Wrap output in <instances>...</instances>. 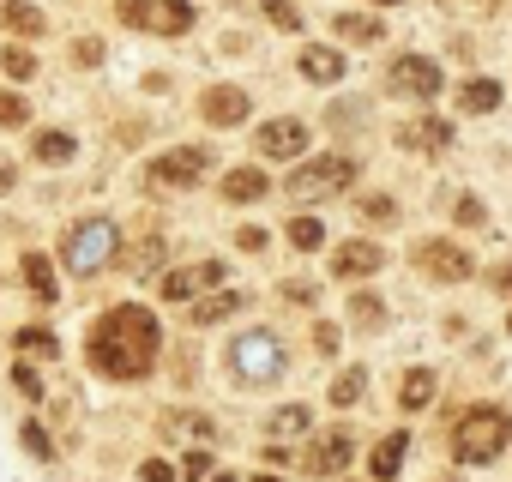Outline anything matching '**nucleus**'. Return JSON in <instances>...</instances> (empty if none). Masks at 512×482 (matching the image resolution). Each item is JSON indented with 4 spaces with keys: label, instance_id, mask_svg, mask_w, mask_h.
Segmentation results:
<instances>
[{
    "label": "nucleus",
    "instance_id": "nucleus-27",
    "mask_svg": "<svg viewBox=\"0 0 512 482\" xmlns=\"http://www.w3.org/2000/svg\"><path fill=\"white\" fill-rule=\"evenodd\" d=\"M350 320L374 332V326H386V302H380L374 290H356V296H350Z\"/></svg>",
    "mask_w": 512,
    "mask_h": 482
},
{
    "label": "nucleus",
    "instance_id": "nucleus-28",
    "mask_svg": "<svg viewBox=\"0 0 512 482\" xmlns=\"http://www.w3.org/2000/svg\"><path fill=\"white\" fill-rule=\"evenodd\" d=\"M410 139H416L422 151H446V145H452V121H440V115H428L422 127H410Z\"/></svg>",
    "mask_w": 512,
    "mask_h": 482
},
{
    "label": "nucleus",
    "instance_id": "nucleus-18",
    "mask_svg": "<svg viewBox=\"0 0 512 482\" xmlns=\"http://www.w3.org/2000/svg\"><path fill=\"white\" fill-rule=\"evenodd\" d=\"M235 308H241V290H211V296L187 302V320H193V326H217V320H229Z\"/></svg>",
    "mask_w": 512,
    "mask_h": 482
},
{
    "label": "nucleus",
    "instance_id": "nucleus-42",
    "mask_svg": "<svg viewBox=\"0 0 512 482\" xmlns=\"http://www.w3.org/2000/svg\"><path fill=\"white\" fill-rule=\"evenodd\" d=\"M314 296H320L314 284H296V278L284 284V302H290V308H314Z\"/></svg>",
    "mask_w": 512,
    "mask_h": 482
},
{
    "label": "nucleus",
    "instance_id": "nucleus-48",
    "mask_svg": "<svg viewBox=\"0 0 512 482\" xmlns=\"http://www.w3.org/2000/svg\"><path fill=\"white\" fill-rule=\"evenodd\" d=\"M374 7H398V0H374Z\"/></svg>",
    "mask_w": 512,
    "mask_h": 482
},
{
    "label": "nucleus",
    "instance_id": "nucleus-44",
    "mask_svg": "<svg viewBox=\"0 0 512 482\" xmlns=\"http://www.w3.org/2000/svg\"><path fill=\"white\" fill-rule=\"evenodd\" d=\"M139 482H175V470H169L163 458H145V464H139Z\"/></svg>",
    "mask_w": 512,
    "mask_h": 482
},
{
    "label": "nucleus",
    "instance_id": "nucleus-9",
    "mask_svg": "<svg viewBox=\"0 0 512 482\" xmlns=\"http://www.w3.org/2000/svg\"><path fill=\"white\" fill-rule=\"evenodd\" d=\"M392 97H440V61L428 55H398L392 73H386Z\"/></svg>",
    "mask_w": 512,
    "mask_h": 482
},
{
    "label": "nucleus",
    "instance_id": "nucleus-36",
    "mask_svg": "<svg viewBox=\"0 0 512 482\" xmlns=\"http://www.w3.org/2000/svg\"><path fill=\"white\" fill-rule=\"evenodd\" d=\"M260 13H266V19H272L278 31H296V25H302V13L290 7V0H260Z\"/></svg>",
    "mask_w": 512,
    "mask_h": 482
},
{
    "label": "nucleus",
    "instance_id": "nucleus-33",
    "mask_svg": "<svg viewBox=\"0 0 512 482\" xmlns=\"http://www.w3.org/2000/svg\"><path fill=\"white\" fill-rule=\"evenodd\" d=\"M157 266H163V241H157V235L145 241V248L127 254V272H157Z\"/></svg>",
    "mask_w": 512,
    "mask_h": 482
},
{
    "label": "nucleus",
    "instance_id": "nucleus-49",
    "mask_svg": "<svg viewBox=\"0 0 512 482\" xmlns=\"http://www.w3.org/2000/svg\"><path fill=\"white\" fill-rule=\"evenodd\" d=\"M506 332H512V320H506Z\"/></svg>",
    "mask_w": 512,
    "mask_h": 482
},
{
    "label": "nucleus",
    "instance_id": "nucleus-35",
    "mask_svg": "<svg viewBox=\"0 0 512 482\" xmlns=\"http://www.w3.org/2000/svg\"><path fill=\"white\" fill-rule=\"evenodd\" d=\"M31 121V103L13 97V91H0V127H25Z\"/></svg>",
    "mask_w": 512,
    "mask_h": 482
},
{
    "label": "nucleus",
    "instance_id": "nucleus-43",
    "mask_svg": "<svg viewBox=\"0 0 512 482\" xmlns=\"http://www.w3.org/2000/svg\"><path fill=\"white\" fill-rule=\"evenodd\" d=\"M314 350H320V356H338V326H332V320L314 326Z\"/></svg>",
    "mask_w": 512,
    "mask_h": 482
},
{
    "label": "nucleus",
    "instance_id": "nucleus-40",
    "mask_svg": "<svg viewBox=\"0 0 512 482\" xmlns=\"http://www.w3.org/2000/svg\"><path fill=\"white\" fill-rule=\"evenodd\" d=\"M266 241H272L266 229H253V223H247V229L235 235V248H241V254H266Z\"/></svg>",
    "mask_w": 512,
    "mask_h": 482
},
{
    "label": "nucleus",
    "instance_id": "nucleus-30",
    "mask_svg": "<svg viewBox=\"0 0 512 482\" xmlns=\"http://www.w3.org/2000/svg\"><path fill=\"white\" fill-rule=\"evenodd\" d=\"M13 344H19V356H61V344H55V332H49V326H25Z\"/></svg>",
    "mask_w": 512,
    "mask_h": 482
},
{
    "label": "nucleus",
    "instance_id": "nucleus-17",
    "mask_svg": "<svg viewBox=\"0 0 512 482\" xmlns=\"http://www.w3.org/2000/svg\"><path fill=\"white\" fill-rule=\"evenodd\" d=\"M0 25H7L13 37H43L49 31L43 7H31V0H0Z\"/></svg>",
    "mask_w": 512,
    "mask_h": 482
},
{
    "label": "nucleus",
    "instance_id": "nucleus-14",
    "mask_svg": "<svg viewBox=\"0 0 512 482\" xmlns=\"http://www.w3.org/2000/svg\"><path fill=\"white\" fill-rule=\"evenodd\" d=\"M266 193H272V181H266L260 163H235V169L223 175V199H229V205H260Z\"/></svg>",
    "mask_w": 512,
    "mask_h": 482
},
{
    "label": "nucleus",
    "instance_id": "nucleus-2",
    "mask_svg": "<svg viewBox=\"0 0 512 482\" xmlns=\"http://www.w3.org/2000/svg\"><path fill=\"white\" fill-rule=\"evenodd\" d=\"M512 440V416L500 404H476L452 422V458L458 464H494Z\"/></svg>",
    "mask_w": 512,
    "mask_h": 482
},
{
    "label": "nucleus",
    "instance_id": "nucleus-11",
    "mask_svg": "<svg viewBox=\"0 0 512 482\" xmlns=\"http://www.w3.org/2000/svg\"><path fill=\"white\" fill-rule=\"evenodd\" d=\"M416 266H422L428 278H440V284H464V278L476 272V260L458 248V241H422V248H416Z\"/></svg>",
    "mask_w": 512,
    "mask_h": 482
},
{
    "label": "nucleus",
    "instance_id": "nucleus-26",
    "mask_svg": "<svg viewBox=\"0 0 512 482\" xmlns=\"http://www.w3.org/2000/svg\"><path fill=\"white\" fill-rule=\"evenodd\" d=\"M31 157H37V163H73V133H61V127L37 133V139H31Z\"/></svg>",
    "mask_w": 512,
    "mask_h": 482
},
{
    "label": "nucleus",
    "instance_id": "nucleus-8",
    "mask_svg": "<svg viewBox=\"0 0 512 482\" xmlns=\"http://www.w3.org/2000/svg\"><path fill=\"white\" fill-rule=\"evenodd\" d=\"M253 145H260V157H272V163H296L308 151V121L278 115V121H266L260 133H253Z\"/></svg>",
    "mask_w": 512,
    "mask_h": 482
},
{
    "label": "nucleus",
    "instance_id": "nucleus-3",
    "mask_svg": "<svg viewBox=\"0 0 512 482\" xmlns=\"http://www.w3.org/2000/svg\"><path fill=\"white\" fill-rule=\"evenodd\" d=\"M115 260H121V229H115L109 217H79V223L67 229V241H61V266L79 272V278H97V272L115 266Z\"/></svg>",
    "mask_w": 512,
    "mask_h": 482
},
{
    "label": "nucleus",
    "instance_id": "nucleus-37",
    "mask_svg": "<svg viewBox=\"0 0 512 482\" xmlns=\"http://www.w3.org/2000/svg\"><path fill=\"white\" fill-rule=\"evenodd\" d=\"M452 217H458V223H464V229H476V223H488V205H482V199H470V193H464V199H458V205H452Z\"/></svg>",
    "mask_w": 512,
    "mask_h": 482
},
{
    "label": "nucleus",
    "instance_id": "nucleus-47",
    "mask_svg": "<svg viewBox=\"0 0 512 482\" xmlns=\"http://www.w3.org/2000/svg\"><path fill=\"white\" fill-rule=\"evenodd\" d=\"M211 482H241V476H211Z\"/></svg>",
    "mask_w": 512,
    "mask_h": 482
},
{
    "label": "nucleus",
    "instance_id": "nucleus-13",
    "mask_svg": "<svg viewBox=\"0 0 512 482\" xmlns=\"http://www.w3.org/2000/svg\"><path fill=\"white\" fill-rule=\"evenodd\" d=\"M380 266H386L380 241H344V248L332 254V278H374Z\"/></svg>",
    "mask_w": 512,
    "mask_h": 482
},
{
    "label": "nucleus",
    "instance_id": "nucleus-6",
    "mask_svg": "<svg viewBox=\"0 0 512 482\" xmlns=\"http://www.w3.org/2000/svg\"><path fill=\"white\" fill-rule=\"evenodd\" d=\"M121 25L157 31V37H181V31H193V7L187 0H121Z\"/></svg>",
    "mask_w": 512,
    "mask_h": 482
},
{
    "label": "nucleus",
    "instance_id": "nucleus-10",
    "mask_svg": "<svg viewBox=\"0 0 512 482\" xmlns=\"http://www.w3.org/2000/svg\"><path fill=\"white\" fill-rule=\"evenodd\" d=\"M205 169H211V151H205V145H181V151L151 157V181H157V187H193Z\"/></svg>",
    "mask_w": 512,
    "mask_h": 482
},
{
    "label": "nucleus",
    "instance_id": "nucleus-7",
    "mask_svg": "<svg viewBox=\"0 0 512 482\" xmlns=\"http://www.w3.org/2000/svg\"><path fill=\"white\" fill-rule=\"evenodd\" d=\"M350 458H356V434L350 428H320L308 440V452H302V470L308 476H344Z\"/></svg>",
    "mask_w": 512,
    "mask_h": 482
},
{
    "label": "nucleus",
    "instance_id": "nucleus-31",
    "mask_svg": "<svg viewBox=\"0 0 512 482\" xmlns=\"http://www.w3.org/2000/svg\"><path fill=\"white\" fill-rule=\"evenodd\" d=\"M326 241V229H320V217H290V248L296 254H314Z\"/></svg>",
    "mask_w": 512,
    "mask_h": 482
},
{
    "label": "nucleus",
    "instance_id": "nucleus-25",
    "mask_svg": "<svg viewBox=\"0 0 512 482\" xmlns=\"http://www.w3.org/2000/svg\"><path fill=\"white\" fill-rule=\"evenodd\" d=\"M500 103V85L494 79H464V91H458V109L464 115H488Z\"/></svg>",
    "mask_w": 512,
    "mask_h": 482
},
{
    "label": "nucleus",
    "instance_id": "nucleus-21",
    "mask_svg": "<svg viewBox=\"0 0 512 482\" xmlns=\"http://www.w3.org/2000/svg\"><path fill=\"white\" fill-rule=\"evenodd\" d=\"M434 392H440L434 368H410V374H404V386H398V404H404V410H428V404H434Z\"/></svg>",
    "mask_w": 512,
    "mask_h": 482
},
{
    "label": "nucleus",
    "instance_id": "nucleus-46",
    "mask_svg": "<svg viewBox=\"0 0 512 482\" xmlns=\"http://www.w3.org/2000/svg\"><path fill=\"white\" fill-rule=\"evenodd\" d=\"M241 482H284V476H241Z\"/></svg>",
    "mask_w": 512,
    "mask_h": 482
},
{
    "label": "nucleus",
    "instance_id": "nucleus-23",
    "mask_svg": "<svg viewBox=\"0 0 512 482\" xmlns=\"http://www.w3.org/2000/svg\"><path fill=\"white\" fill-rule=\"evenodd\" d=\"M362 392H368V368H362V362H350V368H344V374H338V380L326 386V398H332L338 410H350V404H356Z\"/></svg>",
    "mask_w": 512,
    "mask_h": 482
},
{
    "label": "nucleus",
    "instance_id": "nucleus-1",
    "mask_svg": "<svg viewBox=\"0 0 512 482\" xmlns=\"http://www.w3.org/2000/svg\"><path fill=\"white\" fill-rule=\"evenodd\" d=\"M157 344H163L157 314L139 308V302H121V308H109V314L91 326L85 362H91L103 380H145L151 362H157Z\"/></svg>",
    "mask_w": 512,
    "mask_h": 482
},
{
    "label": "nucleus",
    "instance_id": "nucleus-45",
    "mask_svg": "<svg viewBox=\"0 0 512 482\" xmlns=\"http://www.w3.org/2000/svg\"><path fill=\"white\" fill-rule=\"evenodd\" d=\"M488 290H500V296H512V266H494V272H488Z\"/></svg>",
    "mask_w": 512,
    "mask_h": 482
},
{
    "label": "nucleus",
    "instance_id": "nucleus-38",
    "mask_svg": "<svg viewBox=\"0 0 512 482\" xmlns=\"http://www.w3.org/2000/svg\"><path fill=\"white\" fill-rule=\"evenodd\" d=\"M19 434H25V446H31L37 458H55V440H49V428H43V422H25Z\"/></svg>",
    "mask_w": 512,
    "mask_h": 482
},
{
    "label": "nucleus",
    "instance_id": "nucleus-22",
    "mask_svg": "<svg viewBox=\"0 0 512 482\" xmlns=\"http://www.w3.org/2000/svg\"><path fill=\"white\" fill-rule=\"evenodd\" d=\"M308 428H314V410H308V404H284V410H272V422H266V434H278V446L296 440V434H308Z\"/></svg>",
    "mask_w": 512,
    "mask_h": 482
},
{
    "label": "nucleus",
    "instance_id": "nucleus-20",
    "mask_svg": "<svg viewBox=\"0 0 512 482\" xmlns=\"http://www.w3.org/2000/svg\"><path fill=\"white\" fill-rule=\"evenodd\" d=\"M19 272H25V284H31L37 302H55V296H61V284H55V260H49V254H25Z\"/></svg>",
    "mask_w": 512,
    "mask_h": 482
},
{
    "label": "nucleus",
    "instance_id": "nucleus-39",
    "mask_svg": "<svg viewBox=\"0 0 512 482\" xmlns=\"http://www.w3.org/2000/svg\"><path fill=\"white\" fill-rule=\"evenodd\" d=\"M181 476H187V482H205V476H211V452H205V446H193V452H187V464H181Z\"/></svg>",
    "mask_w": 512,
    "mask_h": 482
},
{
    "label": "nucleus",
    "instance_id": "nucleus-24",
    "mask_svg": "<svg viewBox=\"0 0 512 482\" xmlns=\"http://www.w3.org/2000/svg\"><path fill=\"white\" fill-rule=\"evenodd\" d=\"M332 31H338L344 43H380V19H374V13H338Z\"/></svg>",
    "mask_w": 512,
    "mask_h": 482
},
{
    "label": "nucleus",
    "instance_id": "nucleus-16",
    "mask_svg": "<svg viewBox=\"0 0 512 482\" xmlns=\"http://www.w3.org/2000/svg\"><path fill=\"white\" fill-rule=\"evenodd\" d=\"M217 278H223L217 260H205V266H181V272L163 278V302H193V290H199V284H217Z\"/></svg>",
    "mask_w": 512,
    "mask_h": 482
},
{
    "label": "nucleus",
    "instance_id": "nucleus-32",
    "mask_svg": "<svg viewBox=\"0 0 512 482\" xmlns=\"http://www.w3.org/2000/svg\"><path fill=\"white\" fill-rule=\"evenodd\" d=\"M0 73H7V79H31V73H37V55L7 43V49H0Z\"/></svg>",
    "mask_w": 512,
    "mask_h": 482
},
{
    "label": "nucleus",
    "instance_id": "nucleus-12",
    "mask_svg": "<svg viewBox=\"0 0 512 482\" xmlns=\"http://www.w3.org/2000/svg\"><path fill=\"white\" fill-rule=\"evenodd\" d=\"M247 109H253V97H247L241 85H211V91L199 97V115H205L211 127H241Z\"/></svg>",
    "mask_w": 512,
    "mask_h": 482
},
{
    "label": "nucleus",
    "instance_id": "nucleus-5",
    "mask_svg": "<svg viewBox=\"0 0 512 482\" xmlns=\"http://www.w3.org/2000/svg\"><path fill=\"white\" fill-rule=\"evenodd\" d=\"M229 368H235L247 386H272V380L284 374V344H278L272 332H247V338L229 344Z\"/></svg>",
    "mask_w": 512,
    "mask_h": 482
},
{
    "label": "nucleus",
    "instance_id": "nucleus-34",
    "mask_svg": "<svg viewBox=\"0 0 512 482\" xmlns=\"http://www.w3.org/2000/svg\"><path fill=\"white\" fill-rule=\"evenodd\" d=\"M13 386H19V398H31V404L49 392V386H43V374H37L31 362H19V368H13Z\"/></svg>",
    "mask_w": 512,
    "mask_h": 482
},
{
    "label": "nucleus",
    "instance_id": "nucleus-41",
    "mask_svg": "<svg viewBox=\"0 0 512 482\" xmlns=\"http://www.w3.org/2000/svg\"><path fill=\"white\" fill-rule=\"evenodd\" d=\"M73 61H79V67H97V61H103V43H97V37H79V43H73Z\"/></svg>",
    "mask_w": 512,
    "mask_h": 482
},
{
    "label": "nucleus",
    "instance_id": "nucleus-29",
    "mask_svg": "<svg viewBox=\"0 0 512 482\" xmlns=\"http://www.w3.org/2000/svg\"><path fill=\"white\" fill-rule=\"evenodd\" d=\"M356 211L368 223H398V199L392 193H356Z\"/></svg>",
    "mask_w": 512,
    "mask_h": 482
},
{
    "label": "nucleus",
    "instance_id": "nucleus-4",
    "mask_svg": "<svg viewBox=\"0 0 512 482\" xmlns=\"http://www.w3.org/2000/svg\"><path fill=\"white\" fill-rule=\"evenodd\" d=\"M356 175H362V163L344 157V151H332V157H308V163H296L284 193H290V199H332V193H350Z\"/></svg>",
    "mask_w": 512,
    "mask_h": 482
},
{
    "label": "nucleus",
    "instance_id": "nucleus-15",
    "mask_svg": "<svg viewBox=\"0 0 512 482\" xmlns=\"http://www.w3.org/2000/svg\"><path fill=\"white\" fill-rule=\"evenodd\" d=\"M296 67H302V79H314V85H338V79H344V49L308 43V49L296 55Z\"/></svg>",
    "mask_w": 512,
    "mask_h": 482
},
{
    "label": "nucleus",
    "instance_id": "nucleus-19",
    "mask_svg": "<svg viewBox=\"0 0 512 482\" xmlns=\"http://www.w3.org/2000/svg\"><path fill=\"white\" fill-rule=\"evenodd\" d=\"M404 452H410V434H386V440L368 452V470H374V482H392V476L404 470Z\"/></svg>",
    "mask_w": 512,
    "mask_h": 482
}]
</instances>
